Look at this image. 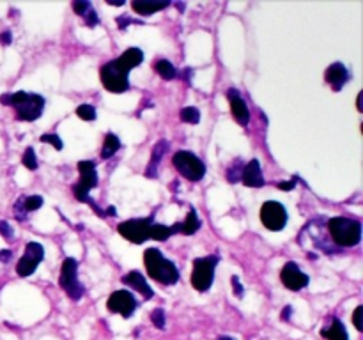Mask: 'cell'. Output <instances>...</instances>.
Returning <instances> with one entry per match:
<instances>
[{
    "label": "cell",
    "instance_id": "cell-1",
    "mask_svg": "<svg viewBox=\"0 0 363 340\" xmlns=\"http://www.w3.org/2000/svg\"><path fill=\"white\" fill-rule=\"evenodd\" d=\"M0 103L6 106H13L16 110V119L32 123L39 119L45 110V98L39 94H30V92H14V94H2Z\"/></svg>",
    "mask_w": 363,
    "mask_h": 340
},
{
    "label": "cell",
    "instance_id": "cell-2",
    "mask_svg": "<svg viewBox=\"0 0 363 340\" xmlns=\"http://www.w3.org/2000/svg\"><path fill=\"white\" fill-rule=\"evenodd\" d=\"M144 264L149 276L156 280V282L165 283V285H174L179 280V269L158 248H147L144 251Z\"/></svg>",
    "mask_w": 363,
    "mask_h": 340
},
{
    "label": "cell",
    "instance_id": "cell-3",
    "mask_svg": "<svg viewBox=\"0 0 363 340\" xmlns=\"http://www.w3.org/2000/svg\"><path fill=\"white\" fill-rule=\"evenodd\" d=\"M328 232L335 246H357L362 239V223L346 216H335L328 220Z\"/></svg>",
    "mask_w": 363,
    "mask_h": 340
},
{
    "label": "cell",
    "instance_id": "cell-4",
    "mask_svg": "<svg viewBox=\"0 0 363 340\" xmlns=\"http://www.w3.org/2000/svg\"><path fill=\"white\" fill-rule=\"evenodd\" d=\"M78 172H80V181L73 186V193L77 197V200L85 202V204L91 205L92 209L96 211L98 216H105V211L96 204L94 200H91L89 197V191L92 188L98 186V172H96V163L92 159H84V162H78Z\"/></svg>",
    "mask_w": 363,
    "mask_h": 340
},
{
    "label": "cell",
    "instance_id": "cell-5",
    "mask_svg": "<svg viewBox=\"0 0 363 340\" xmlns=\"http://www.w3.org/2000/svg\"><path fill=\"white\" fill-rule=\"evenodd\" d=\"M99 78H101L103 87L116 94L126 92L130 89V69L124 67L119 59L106 62L99 71Z\"/></svg>",
    "mask_w": 363,
    "mask_h": 340
},
{
    "label": "cell",
    "instance_id": "cell-6",
    "mask_svg": "<svg viewBox=\"0 0 363 340\" xmlns=\"http://www.w3.org/2000/svg\"><path fill=\"white\" fill-rule=\"evenodd\" d=\"M218 255H208V257L194 259V269H191V285L199 293H206L211 289L213 280H215V269L218 266Z\"/></svg>",
    "mask_w": 363,
    "mask_h": 340
},
{
    "label": "cell",
    "instance_id": "cell-7",
    "mask_svg": "<svg viewBox=\"0 0 363 340\" xmlns=\"http://www.w3.org/2000/svg\"><path fill=\"white\" fill-rule=\"evenodd\" d=\"M172 163L177 172L186 177L188 181H191V183H197L206 176L204 162L190 151H177L172 156Z\"/></svg>",
    "mask_w": 363,
    "mask_h": 340
},
{
    "label": "cell",
    "instance_id": "cell-8",
    "mask_svg": "<svg viewBox=\"0 0 363 340\" xmlns=\"http://www.w3.org/2000/svg\"><path fill=\"white\" fill-rule=\"evenodd\" d=\"M60 287L66 290L67 296L73 301H80L84 298L85 289L80 282H78V262L77 259L66 257L62 261V268H60Z\"/></svg>",
    "mask_w": 363,
    "mask_h": 340
},
{
    "label": "cell",
    "instance_id": "cell-9",
    "mask_svg": "<svg viewBox=\"0 0 363 340\" xmlns=\"http://www.w3.org/2000/svg\"><path fill=\"white\" fill-rule=\"evenodd\" d=\"M152 220L155 215L147 216V218H133L126 220V222L119 223L117 230L123 237H126L130 243L133 244H142L145 239H149V229L152 225Z\"/></svg>",
    "mask_w": 363,
    "mask_h": 340
},
{
    "label": "cell",
    "instance_id": "cell-10",
    "mask_svg": "<svg viewBox=\"0 0 363 340\" xmlns=\"http://www.w3.org/2000/svg\"><path fill=\"white\" fill-rule=\"evenodd\" d=\"M261 222L262 225L273 232H280L287 225V211L280 202L268 200L261 208Z\"/></svg>",
    "mask_w": 363,
    "mask_h": 340
},
{
    "label": "cell",
    "instance_id": "cell-11",
    "mask_svg": "<svg viewBox=\"0 0 363 340\" xmlns=\"http://www.w3.org/2000/svg\"><path fill=\"white\" fill-rule=\"evenodd\" d=\"M43 259H45V248H43V244L30 241V243H27V246H25L23 257L18 261L16 273L20 276H30L32 273L35 271V268L41 264Z\"/></svg>",
    "mask_w": 363,
    "mask_h": 340
},
{
    "label": "cell",
    "instance_id": "cell-12",
    "mask_svg": "<svg viewBox=\"0 0 363 340\" xmlns=\"http://www.w3.org/2000/svg\"><path fill=\"white\" fill-rule=\"evenodd\" d=\"M106 308L112 314H119L124 319H130L133 312L137 310V300L128 290H116V293L110 294L108 301H106Z\"/></svg>",
    "mask_w": 363,
    "mask_h": 340
},
{
    "label": "cell",
    "instance_id": "cell-13",
    "mask_svg": "<svg viewBox=\"0 0 363 340\" xmlns=\"http://www.w3.org/2000/svg\"><path fill=\"white\" fill-rule=\"evenodd\" d=\"M280 278H282V283L289 290H301L311 282L308 275L301 271L296 262H287L282 268V271H280Z\"/></svg>",
    "mask_w": 363,
    "mask_h": 340
},
{
    "label": "cell",
    "instance_id": "cell-14",
    "mask_svg": "<svg viewBox=\"0 0 363 340\" xmlns=\"http://www.w3.org/2000/svg\"><path fill=\"white\" fill-rule=\"evenodd\" d=\"M227 99L230 103V112H233V117L236 119V123H240L241 126H247L250 123V112H248V106L245 103V99L241 98L240 91L238 89H229L227 91Z\"/></svg>",
    "mask_w": 363,
    "mask_h": 340
},
{
    "label": "cell",
    "instance_id": "cell-15",
    "mask_svg": "<svg viewBox=\"0 0 363 340\" xmlns=\"http://www.w3.org/2000/svg\"><path fill=\"white\" fill-rule=\"evenodd\" d=\"M241 181H243L245 186H248V188L264 186L266 181H264V176H262L261 163H259V159H250V162L245 165Z\"/></svg>",
    "mask_w": 363,
    "mask_h": 340
},
{
    "label": "cell",
    "instance_id": "cell-16",
    "mask_svg": "<svg viewBox=\"0 0 363 340\" xmlns=\"http://www.w3.org/2000/svg\"><path fill=\"white\" fill-rule=\"evenodd\" d=\"M350 78H351L350 71H347V67L344 66L342 62L332 64V66H330L325 73V80L328 81V84L332 85L333 91H337V92H339L340 89L346 85V81L350 80Z\"/></svg>",
    "mask_w": 363,
    "mask_h": 340
},
{
    "label": "cell",
    "instance_id": "cell-17",
    "mask_svg": "<svg viewBox=\"0 0 363 340\" xmlns=\"http://www.w3.org/2000/svg\"><path fill=\"white\" fill-rule=\"evenodd\" d=\"M167 151H169V142L167 140L156 142V145L152 147V152H151V162H149L147 169H145V177H149V179H156V177H158V166L160 163H162L163 156H165Z\"/></svg>",
    "mask_w": 363,
    "mask_h": 340
},
{
    "label": "cell",
    "instance_id": "cell-18",
    "mask_svg": "<svg viewBox=\"0 0 363 340\" xmlns=\"http://www.w3.org/2000/svg\"><path fill=\"white\" fill-rule=\"evenodd\" d=\"M123 282L128 283V285L131 287V289L138 290V293L142 294V296L145 298V300H151V298H155V290L151 289V285H149L147 282H145V278L142 276V273L138 271H130L128 275L123 276Z\"/></svg>",
    "mask_w": 363,
    "mask_h": 340
},
{
    "label": "cell",
    "instance_id": "cell-19",
    "mask_svg": "<svg viewBox=\"0 0 363 340\" xmlns=\"http://www.w3.org/2000/svg\"><path fill=\"white\" fill-rule=\"evenodd\" d=\"M177 232H181V223H176L172 227L162 225V223H152L151 229H149V237L156 241H165Z\"/></svg>",
    "mask_w": 363,
    "mask_h": 340
},
{
    "label": "cell",
    "instance_id": "cell-20",
    "mask_svg": "<svg viewBox=\"0 0 363 340\" xmlns=\"http://www.w3.org/2000/svg\"><path fill=\"white\" fill-rule=\"evenodd\" d=\"M321 335L326 336L328 340H350V336H347V332H346V326H344L342 321H339V319H333L330 328L323 329Z\"/></svg>",
    "mask_w": 363,
    "mask_h": 340
},
{
    "label": "cell",
    "instance_id": "cell-21",
    "mask_svg": "<svg viewBox=\"0 0 363 340\" xmlns=\"http://www.w3.org/2000/svg\"><path fill=\"white\" fill-rule=\"evenodd\" d=\"M119 60L124 67L131 69V67L140 66L142 60H144V52H142L140 48H128L126 52L119 57Z\"/></svg>",
    "mask_w": 363,
    "mask_h": 340
},
{
    "label": "cell",
    "instance_id": "cell-22",
    "mask_svg": "<svg viewBox=\"0 0 363 340\" xmlns=\"http://www.w3.org/2000/svg\"><path fill=\"white\" fill-rule=\"evenodd\" d=\"M121 149V140L117 135L113 133H106L105 135V142H103V149H101V158L108 159L116 154L117 151Z\"/></svg>",
    "mask_w": 363,
    "mask_h": 340
},
{
    "label": "cell",
    "instance_id": "cell-23",
    "mask_svg": "<svg viewBox=\"0 0 363 340\" xmlns=\"http://www.w3.org/2000/svg\"><path fill=\"white\" fill-rule=\"evenodd\" d=\"M201 225L202 223H201V220H199L197 211H195V209H190L186 220L181 223V232L186 234V236H191V234H195L199 229H201Z\"/></svg>",
    "mask_w": 363,
    "mask_h": 340
},
{
    "label": "cell",
    "instance_id": "cell-24",
    "mask_svg": "<svg viewBox=\"0 0 363 340\" xmlns=\"http://www.w3.org/2000/svg\"><path fill=\"white\" fill-rule=\"evenodd\" d=\"M155 71L163 78V80H174L177 76L176 67L172 66V62L167 59H160L158 62L155 64Z\"/></svg>",
    "mask_w": 363,
    "mask_h": 340
},
{
    "label": "cell",
    "instance_id": "cell-25",
    "mask_svg": "<svg viewBox=\"0 0 363 340\" xmlns=\"http://www.w3.org/2000/svg\"><path fill=\"white\" fill-rule=\"evenodd\" d=\"M170 2H162V4H147V2H133L131 4V7H133V11H137L138 14H142V16H149V14L152 13H158V11L165 9L167 6H169Z\"/></svg>",
    "mask_w": 363,
    "mask_h": 340
},
{
    "label": "cell",
    "instance_id": "cell-26",
    "mask_svg": "<svg viewBox=\"0 0 363 340\" xmlns=\"http://www.w3.org/2000/svg\"><path fill=\"white\" fill-rule=\"evenodd\" d=\"M243 169H245L243 159H236V162H234L233 165L227 169V172H225L227 181H229L230 184H236L238 181H241V176H243Z\"/></svg>",
    "mask_w": 363,
    "mask_h": 340
},
{
    "label": "cell",
    "instance_id": "cell-27",
    "mask_svg": "<svg viewBox=\"0 0 363 340\" xmlns=\"http://www.w3.org/2000/svg\"><path fill=\"white\" fill-rule=\"evenodd\" d=\"M181 120L188 124H197L201 120V112L195 106H186V108L181 110Z\"/></svg>",
    "mask_w": 363,
    "mask_h": 340
},
{
    "label": "cell",
    "instance_id": "cell-28",
    "mask_svg": "<svg viewBox=\"0 0 363 340\" xmlns=\"http://www.w3.org/2000/svg\"><path fill=\"white\" fill-rule=\"evenodd\" d=\"M21 163H23V165L27 166L28 170L38 169V156H35L34 149H32V147L25 149L23 156H21Z\"/></svg>",
    "mask_w": 363,
    "mask_h": 340
},
{
    "label": "cell",
    "instance_id": "cell-29",
    "mask_svg": "<svg viewBox=\"0 0 363 340\" xmlns=\"http://www.w3.org/2000/svg\"><path fill=\"white\" fill-rule=\"evenodd\" d=\"M77 115L82 120H96V108L92 105H80L77 108Z\"/></svg>",
    "mask_w": 363,
    "mask_h": 340
},
{
    "label": "cell",
    "instance_id": "cell-30",
    "mask_svg": "<svg viewBox=\"0 0 363 340\" xmlns=\"http://www.w3.org/2000/svg\"><path fill=\"white\" fill-rule=\"evenodd\" d=\"M41 205H43V197H39V195L23 197V208H25V211H27V212L35 211V209H39Z\"/></svg>",
    "mask_w": 363,
    "mask_h": 340
},
{
    "label": "cell",
    "instance_id": "cell-31",
    "mask_svg": "<svg viewBox=\"0 0 363 340\" xmlns=\"http://www.w3.org/2000/svg\"><path fill=\"white\" fill-rule=\"evenodd\" d=\"M39 140H41L43 144H50V145H53V147H55L57 151H62V147H64L62 140H60V138L57 137V135H53V133L41 135V138H39Z\"/></svg>",
    "mask_w": 363,
    "mask_h": 340
},
{
    "label": "cell",
    "instance_id": "cell-32",
    "mask_svg": "<svg viewBox=\"0 0 363 340\" xmlns=\"http://www.w3.org/2000/svg\"><path fill=\"white\" fill-rule=\"evenodd\" d=\"M151 321L158 329H165V312H163L162 308H156V310H152Z\"/></svg>",
    "mask_w": 363,
    "mask_h": 340
},
{
    "label": "cell",
    "instance_id": "cell-33",
    "mask_svg": "<svg viewBox=\"0 0 363 340\" xmlns=\"http://www.w3.org/2000/svg\"><path fill=\"white\" fill-rule=\"evenodd\" d=\"M14 216H16L18 222H25L28 218V212L23 208V197L18 198L16 204H14Z\"/></svg>",
    "mask_w": 363,
    "mask_h": 340
},
{
    "label": "cell",
    "instance_id": "cell-34",
    "mask_svg": "<svg viewBox=\"0 0 363 340\" xmlns=\"http://www.w3.org/2000/svg\"><path fill=\"white\" fill-rule=\"evenodd\" d=\"M82 18H84V21H85V25H87V27H96V25H99L98 11L92 9V7Z\"/></svg>",
    "mask_w": 363,
    "mask_h": 340
},
{
    "label": "cell",
    "instance_id": "cell-35",
    "mask_svg": "<svg viewBox=\"0 0 363 340\" xmlns=\"http://www.w3.org/2000/svg\"><path fill=\"white\" fill-rule=\"evenodd\" d=\"M91 7H92L91 2H87V0H74L73 2V11L78 14V16H84Z\"/></svg>",
    "mask_w": 363,
    "mask_h": 340
},
{
    "label": "cell",
    "instance_id": "cell-36",
    "mask_svg": "<svg viewBox=\"0 0 363 340\" xmlns=\"http://www.w3.org/2000/svg\"><path fill=\"white\" fill-rule=\"evenodd\" d=\"M116 21H117V27H119L121 30H126L128 25H131V23H142V21L133 20V18L126 16V14H123V16H117Z\"/></svg>",
    "mask_w": 363,
    "mask_h": 340
},
{
    "label": "cell",
    "instance_id": "cell-37",
    "mask_svg": "<svg viewBox=\"0 0 363 340\" xmlns=\"http://www.w3.org/2000/svg\"><path fill=\"white\" fill-rule=\"evenodd\" d=\"M0 234H2V237H6V239H13L14 237L13 227L7 222H0Z\"/></svg>",
    "mask_w": 363,
    "mask_h": 340
},
{
    "label": "cell",
    "instance_id": "cell-38",
    "mask_svg": "<svg viewBox=\"0 0 363 340\" xmlns=\"http://www.w3.org/2000/svg\"><path fill=\"white\" fill-rule=\"evenodd\" d=\"M230 283H233V290H234V294H236L238 298H243V294H245V289H243V285H241L240 278H238L236 275H234L233 278H230Z\"/></svg>",
    "mask_w": 363,
    "mask_h": 340
},
{
    "label": "cell",
    "instance_id": "cell-39",
    "mask_svg": "<svg viewBox=\"0 0 363 340\" xmlns=\"http://www.w3.org/2000/svg\"><path fill=\"white\" fill-rule=\"evenodd\" d=\"M362 314H363V307L360 305V307H357V310H354V314H353V322H354V326H357L358 332H362V329H363Z\"/></svg>",
    "mask_w": 363,
    "mask_h": 340
},
{
    "label": "cell",
    "instance_id": "cell-40",
    "mask_svg": "<svg viewBox=\"0 0 363 340\" xmlns=\"http://www.w3.org/2000/svg\"><path fill=\"white\" fill-rule=\"evenodd\" d=\"M296 181H298V177H294V179H291V181H282V183L277 184V188H279V190H284V191H291L296 188Z\"/></svg>",
    "mask_w": 363,
    "mask_h": 340
},
{
    "label": "cell",
    "instance_id": "cell-41",
    "mask_svg": "<svg viewBox=\"0 0 363 340\" xmlns=\"http://www.w3.org/2000/svg\"><path fill=\"white\" fill-rule=\"evenodd\" d=\"M11 41H13V35H11V32L4 30L2 34H0V42H2V45H11Z\"/></svg>",
    "mask_w": 363,
    "mask_h": 340
},
{
    "label": "cell",
    "instance_id": "cell-42",
    "mask_svg": "<svg viewBox=\"0 0 363 340\" xmlns=\"http://www.w3.org/2000/svg\"><path fill=\"white\" fill-rule=\"evenodd\" d=\"M191 74H194V69H191V67H186V69H183V73L179 74V78H183L184 81H186V84H190V76Z\"/></svg>",
    "mask_w": 363,
    "mask_h": 340
},
{
    "label": "cell",
    "instance_id": "cell-43",
    "mask_svg": "<svg viewBox=\"0 0 363 340\" xmlns=\"http://www.w3.org/2000/svg\"><path fill=\"white\" fill-rule=\"evenodd\" d=\"M13 259V251L11 250H2L0 251V261L2 262H9Z\"/></svg>",
    "mask_w": 363,
    "mask_h": 340
},
{
    "label": "cell",
    "instance_id": "cell-44",
    "mask_svg": "<svg viewBox=\"0 0 363 340\" xmlns=\"http://www.w3.org/2000/svg\"><path fill=\"white\" fill-rule=\"evenodd\" d=\"M293 307H291V305H287L286 308H284V312H282V321H289L291 319V314H293Z\"/></svg>",
    "mask_w": 363,
    "mask_h": 340
},
{
    "label": "cell",
    "instance_id": "cell-45",
    "mask_svg": "<svg viewBox=\"0 0 363 340\" xmlns=\"http://www.w3.org/2000/svg\"><path fill=\"white\" fill-rule=\"evenodd\" d=\"M108 215V216H117V211H116V208H113V205H110V208H106V211H105V216Z\"/></svg>",
    "mask_w": 363,
    "mask_h": 340
},
{
    "label": "cell",
    "instance_id": "cell-46",
    "mask_svg": "<svg viewBox=\"0 0 363 340\" xmlns=\"http://www.w3.org/2000/svg\"><path fill=\"white\" fill-rule=\"evenodd\" d=\"M176 7H177V9H179V11H184V7H186V6H184L183 2H177Z\"/></svg>",
    "mask_w": 363,
    "mask_h": 340
},
{
    "label": "cell",
    "instance_id": "cell-47",
    "mask_svg": "<svg viewBox=\"0 0 363 340\" xmlns=\"http://www.w3.org/2000/svg\"><path fill=\"white\" fill-rule=\"evenodd\" d=\"M216 340H234V339H230V336L223 335V336H218V339H216Z\"/></svg>",
    "mask_w": 363,
    "mask_h": 340
}]
</instances>
